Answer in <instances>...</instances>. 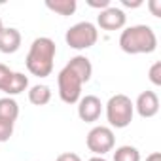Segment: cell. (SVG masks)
Masks as SVG:
<instances>
[{
    "label": "cell",
    "mask_w": 161,
    "mask_h": 161,
    "mask_svg": "<svg viewBox=\"0 0 161 161\" xmlns=\"http://www.w3.org/2000/svg\"><path fill=\"white\" fill-rule=\"evenodd\" d=\"M93 74V64L86 55L72 57L57 76L59 97L64 104H76L82 99V86L87 84Z\"/></svg>",
    "instance_id": "obj_1"
},
{
    "label": "cell",
    "mask_w": 161,
    "mask_h": 161,
    "mask_svg": "<svg viewBox=\"0 0 161 161\" xmlns=\"http://www.w3.org/2000/svg\"><path fill=\"white\" fill-rule=\"evenodd\" d=\"M55 53H57V46L51 38L47 36H40L36 38L27 53L25 64L27 70L32 76L38 78H47L53 72V61H55Z\"/></svg>",
    "instance_id": "obj_2"
},
{
    "label": "cell",
    "mask_w": 161,
    "mask_h": 161,
    "mask_svg": "<svg viewBox=\"0 0 161 161\" xmlns=\"http://www.w3.org/2000/svg\"><path fill=\"white\" fill-rule=\"evenodd\" d=\"M119 47L129 55L152 53L157 47V36L152 27L148 25H133L121 31L119 34Z\"/></svg>",
    "instance_id": "obj_3"
},
{
    "label": "cell",
    "mask_w": 161,
    "mask_h": 161,
    "mask_svg": "<svg viewBox=\"0 0 161 161\" xmlns=\"http://www.w3.org/2000/svg\"><path fill=\"white\" fill-rule=\"evenodd\" d=\"M133 116H135V104L127 95L118 93L110 97V101L106 103V119L110 127L125 129L127 125H131Z\"/></svg>",
    "instance_id": "obj_4"
},
{
    "label": "cell",
    "mask_w": 161,
    "mask_h": 161,
    "mask_svg": "<svg viewBox=\"0 0 161 161\" xmlns=\"http://www.w3.org/2000/svg\"><path fill=\"white\" fill-rule=\"evenodd\" d=\"M64 40L68 44V47L72 49H89L97 44L99 40V31L93 23L89 21H80L76 25H72L66 34H64Z\"/></svg>",
    "instance_id": "obj_5"
},
{
    "label": "cell",
    "mask_w": 161,
    "mask_h": 161,
    "mask_svg": "<svg viewBox=\"0 0 161 161\" xmlns=\"http://www.w3.org/2000/svg\"><path fill=\"white\" fill-rule=\"evenodd\" d=\"M86 144L89 148V152H93L95 155H104L108 152L114 150V144H116V138H114V131L110 127H104V125H97L93 127L89 133H87V138H86Z\"/></svg>",
    "instance_id": "obj_6"
},
{
    "label": "cell",
    "mask_w": 161,
    "mask_h": 161,
    "mask_svg": "<svg viewBox=\"0 0 161 161\" xmlns=\"http://www.w3.org/2000/svg\"><path fill=\"white\" fill-rule=\"evenodd\" d=\"M103 114V103L95 95H86L78 101V116L86 123H93Z\"/></svg>",
    "instance_id": "obj_7"
},
{
    "label": "cell",
    "mask_w": 161,
    "mask_h": 161,
    "mask_svg": "<svg viewBox=\"0 0 161 161\" xmlns=\"http://www.w3.org/2000/svg\"><path fill=\"white\" fill-rule=\"evenodd\" d=\"M97 23H99V27H101L103 31H119V29L125 27L127 15H125V12H123L121 8L110 6V8L103 10V12L97 15Z\"/></svg>",
    "instance_id": "obj_8"
},
{
    "label": "cell",
    "mask_w": 161,
    "mask_h": 161,
    "mask_svg": "<svg viewBox=\"0 0 161 161\" xmlns=\"http://www.w3.org/2000/svg\"><path fill=\"white\" fill-rule=\"evenodd\" d=\"M133 104H135V110L138 112V116L144 119L153 118L159 112V97L153 91H142L136 97V103H133Z\"/></svg>",
    "instance_id": "obj_9"
},
{
    "label": "cell",
    "mask_w": 161,
    "mask_h": 161,
    "mask_svg": "<svg viewBox=\"0 0 161 161\" xmlns=\"http://www.w3.org/2000/svg\"><path fill=\"white\" fill-rule=\"evenodd\" d=\"M21 47V32L14 27H4L0 32V51L10 55Z\"/></svg>",
    "instance_id": "obj_10"
},
{
    "label": "cell",
    "mask_w": 161,
    "mask_h": 161,
    "mask_svg": "<svg viewBox=\"0 0 161 161\" xmlns=\"http://www.w3.org/2000/svg\"><path fill=\"white\" fill-rule=\"evenodd\" d=\"M29 101L34 104V106H46L49 101H51V89L44 84H38V86H32L29 89Z\"/></svg>",
    "instance_id": "obj_11"
},
{
    "label": "cell",
    "mask_w": 161,
    "mask_h": 161,
    "mask_svg": "<svg viewBox=\"0 0 161 161\" xmlns=\"http://www.w3.org/2000/svg\"><path fill=\"white\" fill-rule=\"evenodd\" d=\"M46 8L59 14V15H72L78 8L76 0H46Z\"/></svg>",
    "instance_id": "obj_12"
},
{
    "label": "cell",
    "mask_w": 161,
    "mask_h": 161,
    "mask_svg": "<svg viewBox=\"0 0 161 161\" xmlns=\"http://www.w3.org/2000/svg\"><path fill=\"white\" fill-rule=\"evenodd\" d=\"M19 118V104L12 97H2L0 99V119H10L15 121Z\"/></svg>",
    "instance_id": "obj_13"
},
{
    "label": "cell",
    "mask_w": 161,
    "mask_h": 161,
    "mask_svg": "<svg viewBox=\"0 0 161 161\" xmlns=\"http://www.w3.org/2000/svg\"><path fill=\"white\" fill-rule=\"evenodd\" d=\"M114 161H140V152L135 146H119L114 152Z\"/></svg>",
    "instance_id": "obj_14"
},
{
    "label": "cell",
    "mask_w": 161,
    "mask_h": 161,
    "mask_svg": "<svg viewBox=\"0 0 161 161\" xmlns=\"http://www.w3.org/2000/svg\"><path fill=\"white\" fill-rule=\"evenodd\" d=\"M27 87H29V76H25L23 72H15L14 82H12L10 91H8V97H14V95L23 93V91H27Z\"/></svg>",
    "instance_id": "obj_15"
},
{
    "label": "cell",
    "mask_w": 161,
    "mask_h": 161,
    "mask_svg": "<svg viewBox=\"0 0 161 161\" xmlns=\"http://www.w3.org/2000/svg\"><path fill=\"white\" fill-rule=\"evenodd\" d=\"M14 76H15L14 70H10L6 64L0 63V91H4L6 95H8L10 86H12V82H14Z\"/></svg>",
    "instance_id": "obj_16"
},
{
    "label": "cell",
    "mask_w": 161,
    "mask_h": 161,
    "mask_svg": "<svg viewBox=\"0 0 161 161\" xmlns=\"http://www.w3.org/2000/svg\"><path fill=\"white\" fill-rule=\"evenodd\" d=\"M14 125L15 121L10 119H0V142H8L14 135Z\"/></svg>",
    "instance_id": "obj_17"
},
{
    "label": "cell",
    "mask_w": 161,
    "mask_h": 161,
    "mask_svg": "<svg viewBox=\"0 0 161 161\" xmlns=\"http://www.w3.org/2000/svg\"><path fill=\"white\" fill-rule=\"evenodd\" d=\"M148 78H150V82H152L155 87L161 86V63H153V64H152V68H150V72H148Z\"/></svg>",
    "instance_id": "obj_18"
},
{
    "label": "cell",
    "mask_w": 161,
    "mask_h": 161,
    "mask_svg": "<svg viewBox=\"0 0 161 161\" xmlns=\"http://www.w3.org/2000/svg\"><path fill=\"white\" fill-rule=\"evenodd\" d=\"M148 8H150V12H152L153 17H161V0H150Z\"/></svg>",
    "instance_id": "obj_19"
},
{
    "label": "cell",
    "mask_w": 161,
    "mask_h": 161,
    "mask_svg": "<svg viewBox=\"0 0 161 161\" xmlns=\"http://www.w3.org/2000/svg\"><path fill=\"white\" fill-rule=\"evenodd\" d=\"M87 4L91 6V8H97V10H106V8H110V0H87Z\"/></svg>",
    "instance_id": "obj_20"
},
{
    "label": "cell",
    "mask_w": 161,
    "mask_h": 161,
    "mask_svg": "<svg viewBox=\"0 0 161 161\" xmlns=\"http://www.w3.org/2000/svg\"><path fill=\"white\" fill-rule=\"evenodd\" d=\"M55 161H82V157H80L78 153H72V152H64V153L57 155Z\"/></svg>",
    "instance_id": "obj_21"
},
{
    "label": "cell",
    "mask_w": 161,
    "mask_h": 161,
    "mask_svg": "<svg viewBox=\"0 0 161 161\" xmlns=\"http://www.w3.org/2000/svg\"><path fill=\"white\" fill-rule=\"evenodd\" d=\"M121 4L125 8H140L142 6V0H121Z\"/></svg>",
    "instance_id": "obj_22"
},
{
    "label": "cell",
    "mask_w": 161,
    "mask_h": 161,
    "mask_svg": "<svg viewBox=\"0 0 161 161\" xmlns=\"http://www.w3.org/2000/svg\"><path fill=\"white\" fill-rule=\"evenodd\" d=\"M146 161H161V153L159 152H153V153H150L146 157Z\"/></svg>",
    "instance_id": "obj_23"
},
{
    "label": "cell",
    "mask_w": 161,
    "mask_h": 161,
    "mask_svg": "<svg viewBox=\"0 0 161 161\" xmlns=\"http://www.w3.org/2000/svg\"><path fill=\"white\" fill-rule=\"evenodd\" d=\"M89 161H106V159H104V157H101V155H95V157H91Z\"/></svg>",
    "instance_id": "obj_24"
},
{
    "label": "cell",
    "mask_w": 161,
    "mask_h": 161,
    "mask_svg": "<svg viewBox=\"0 0 161 161\" xmlns=\"http://www.w3.org/2000/svg\"><path fill=\"white\" fill-rule=\"evenodd\" d=\"M2 29H4V25H2V19H0V32H2Z\"/></svg>",
    "instance_id": "obj_25"
}]
</instances>
